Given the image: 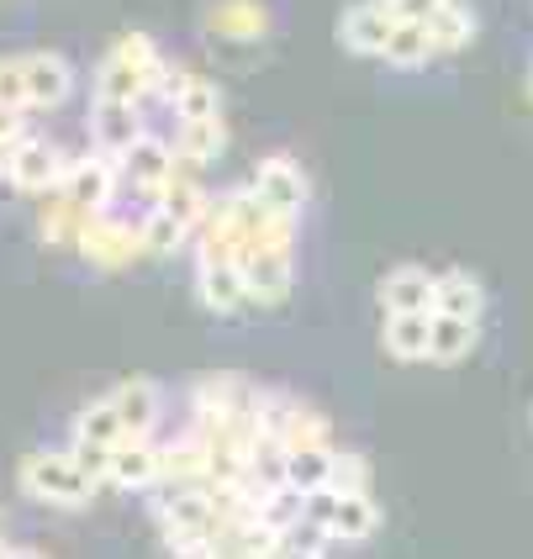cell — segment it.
Segmentation results:
<instances>
[{
	"label": "cell",
	"instance_id": "cell-14",
	"mask_svg": "<svg viewBox=\"0 0 533 559\" xmlns=\"http://www.w3.org/2000/svg\"><path fill=\"white\" fill-rule=\"evenodd\" d=\"M22 74H27V106L37 111H54L69 100L74 91V63L63 59V53H22Z\"/></svg>",
	"mask_w": 533,
	"mask_h": 559
},
{
	"label": "cell",
	"instance_id": "cell-16",
	"mask_svg": "<svg viewBox=\"0 0 533 559\" xmlns=\"http://www.w3.org/2000/svg\"><path fill=\"white\" fill-rule=\"evenodd\" d=\"M111 406H117V417H122V433H127V438H154L158 406H164V396H158L154 380L132 374V380H122V385L111 391Z\"/></svg>",
	"mask_w": 533,
	"mask_h": 559
},
{
	"label": "cell",
	"instance_id": "cell-9",
	"mask_svg": "<svg viewBox=\"0 0 533 559\" xmlns=\"http://www.w3.org/2000/svg\"><path fill=\"white\" fill-rule=\"evenodd\" d=\"M434 285L439 275H428L423 264H391L380 275V311L386 317H434Z\"/></svg>",
	"mask_w": 533,
	"mask_h": 559
},
{
	"label": "cell",
	"instance_id": "cell-30",
	"mask_svg": "<svg viewBox=\"0 0 533 559\" xmlns=\"http://www.w3.org/2000/svg\"><path fill=\"white\" fill-rule=\"evenodd\" d=\"M333 491H344V497L370 491V460H365V454H339V465H333Z\"/></svg>",
	"mask_w": 533,
	"mask_h": 559
},
{
	"label": "cell",
	"instance_id": "cell-2",
	"mask_svg": "<svg viewBox=\"0 0 533 559\" xmlns=\"http://www.w3.org/2000/svg\"><path fill=\"white\" fill-rule=\"evenodd\" d=\"M249 190L259 195L264 212H275V217H285V222H301L307 201H312V180H307V169H301L296 154H264L253 164Z\"/></svg>",
	"mask_w": 533,
	"mask_h": 559
},
{
	"label": "cell",
	"instance_id": "cell-26",
	"mask_svg": "<svg viewBox=\"0 0 533 559\" xmlns=\"http://www.w3.org/2000/svg\"><path fill=\"white\" fill-rule=\"evenodd\" d=\"M186 243H196V233H190L180 217H169V212H158V206L143 212V253H149V259H169V253H180Z\"/></svg>",
	"mask_w": 533,
	"mask_h": 559
},
{
	"label": "cell",
	"instance_id": "cell-10",
	"mask_svg": "<svg viewBox=\"0 0 533 559\" xmlns=\"http://www.w3.org/2000/svg\"><path fill=\"white\" fill-rule=\"evenodd\" d=\"M164 100H169L175 122H222V85L212 80V74H201V69L175 63Z\"/></svg>",
	"mask_w": 533,
	"mask_h": 559
},
{
	"label": "cell",
	"instance_id": "cell-15",
	"mask_svg": "<svg viewBox=\"0 0 533 559\" xmlns=\"http://www.w3.org/2000/svg\"><path fill=\"white\" fill-rule=\"evenodd\" d=\"M158 475H164V449L154 438H127L122 449L111 454L106 486H117V491H154Z\"/></svg>",
	"mask_w": 533,
	"mask_h": 559
},
{
	"label": "cell",
	"instance_id": "cell-32",
	"mask_svg": "<svg viewBox=\"0 0 533 559\" xmlns=\"http://www.w3.org/2000/svg\"><path fill=\"white\" fill-rule=\"evenodd\" d=\"M443 5H449V0H391V11H396V22H423V27H428V22L439 16Z\"/></svg>",
	"mask_w": 533,
	"mask_h": 559
},
{
	"label": "cell",
	"instance_id": "cell-35",
	"mask_svg": "<svg viewBox=\"0 0 533 559\" xmlns=\"http://www.w3.org/2000/svg\"><path fill=\"white\" fill-rule=\"evenodd\" d=\"M11 559H48V555H37V549H11Z\"/></svg>",
	"mask_w": 533,
	"mask_h": 559
},
{
	"label": "cell",
	"instance_id": "cell-11",
	"mask_svg": "<svg viewBox=\"0 0 533 559\" xmlns=\"http://www.w3.org/2000/svg\"><path fill=\"white\" fill-rule=\"evenodd\" d=\"M391 32H396L391 0H354L344 16H339V43H344L348 53H380L386 59Z\"/></svg>",
	"mask_w": 533,
	"mask_h": 559
},
{
	"label": "cell",
	"instance_id": "cell-20",
	"mask_svg": "<svg viewBox=\"0 0 533 559\" xmlns=\"http://www.w3.org/2000/svg\"><path fill=\"white\" fill-rule=\"evenodd\" d=\"M486 311V290L471 270H443L434 285V317H460V322H481Z\"/></svg>",
	"mask_w": 533,
	"mask_h": 559
},
{
	"label": "cell",
	"instance_id": "cell-5",
	"mask_svg": "<svg viewBox=\"0 0 533 559\" xmlns=\"http://www.w3.org/2000/svg\"><path fill=\"white\" fill-rule=\"evenodd\" d=\"M74 253H80L85 264H95V270H122V264H132V259L143 253V217L127 222V217H117V212L85 217Z\"/></svg>",
	"mask_w": 533,
	"mask_h": 559
},
{
	"label": "cell",
	"instance_id": "cell-13",
	"mask_svg": "<svg viewBox=\"0 0 533 559\" xmlns=\"http://www.w3.org/2000/svg\"><path fill=\"white\" fill-rule=\"evenodd\" d=\"M196 296H201V307L217 311V317H238V311L253 307L249 280H244V270H238V259L196 264Z\"/></svg>",
	"mask_w": 533,
	"mask_h": 559
},
{
	"label": "cell",
	"instance_id": "cell-22",
	"mask_svg": "<svg viewBox=\"0 0 533 559\" xmlns=\"http://www.w3.org/2000/svg\"><path fill=\"white\" fill-rule=\"evenodd\" d=\"M169 143H175V158H180L186 169H201V164L222 158V148H227V127L222 122H180Z\"/></svg>",
	"mask_w": 533,
	"mask_h": 559
},
{
	"label": "cell",
	"instance_id": "cell-36",
	"mask_svg": "<svg viewBox=\"0 0 533 559\" xmlns=\"http://www.w3.org/2000/svg\"><path fill=\"white\" fill-rule=\"evenodd\" d=\"M0 559H11V544H0Z\"/></svg>",
	"mask_w": 533,
	"mask_h": 559
},
{
	"label": "cell",
	"instance_id": "cell-28",
	"mask_svg": "<svg viewBox=\"0 0 533 559\" xmlns=\"http://www.w3.org/2000/svg\"><path fill=\"white\" fill-rule=\"evenodd\" d=\"M428 32H434V43H439V53H454V48H471L475 32H481V22H475V11L465 5V0H449L439 16L428 22Z\"/></svg>",
	"mask_w": 533,
	"mask_h": 559
},
{
	"label": "cell",
	"instance_id": "cell-8",
	"mask_svg": "<svg viewBox=\"0 0 533 559\" xmlns=\"http://www.w3.org/2000/svg\"><path fill=\"white\" fill-rule=\"evenodd\" d=\"M117 164H122V186H132L143 201H149V206L158 201V190L169 186V175L180 169L175 143H169V138H158V132H143V138H138V143L117 158Z\"/></svg>",
	"mask_w": 533,
	"mask_h": 559
},
{
	"label": "cell",
	"instance_id": "cell-37",
	"mask_svg": "<svg viewBox=\"0 0 533 559\" xmlns=\"http://www.w3.org/2000/svg\"><path fill=\"white\" fill-rule=\"evenodd\" d=\"M529 91H533V69H529Z\"/></svg>",
	"mask_w": 533,
	"mask_h": 559
},
{
	"label": "cell",
	"instance_id": "cell-19",
	"mask_svg": "<svg viewBox=\"0 0 533 559\" xmlns=\"http://www.w3.org/2000/svg\"><path fill=\"white\" fill-rule=\"evenodd\" d=\"M333 465H339V449H333V443H312V449H285V486H296L301 497L333 491Z\"/></svg>",
	"mask_w": 533,
	"mask_h": 559
},
{
	"label": "cell",
	"instance_id": "cell-17",
	"mask_svg": "<svg viewBox=\"0 0 533 559\" xmlns=\"http://www.w3.org/2000/svg\"><path fill=\"white\" fill-rule=\"evenodd\" d=\"M206 32L233 37V43H259L270 32V5L264 0H217L206 11Z\"/></svg>",
	"mask_w": 533,
	"mask_h": 559
},
{
	"label": "cell",
	"instance_id": "cell-3",
	"mask_svg": "<svg viewBox=\"0 0 533 559\" xmlns=\"http://www.w3.org/2000/svg\"><path fill=\"white\" fill-rule=\"evenodd\" d=\"M117 190H122V164L111 154H74L69 158V169H63L59 180V195L69 206H80L85 217H100V212H111V201H117Z\"/></svg>",
	"mask_w": 533,
	"mask_h": 559
},
{
	"label": "cell",
	"instance_id": "cell-12",
	"mask_svg": "<svg viewBox=\"0 0 533 559\" xmlns=\"http://www.w3.org/2000/svg\"><path fill=\"white\" fill-rule=\"evenodd\" d=\"M143 106H127V100H91V148L95 154L122 158L138 138H143Z\"/></svg>",
	"mask_w": 533,
	"mask_h": 559
},
{
	"label": "cell",
	"instance_id": "cell-27",
	"mask_svg": "<svg viewBox=\"0 0 533 559\" xmlns=\"http://www.w3.org/2000/svg\"><path fill=\"white\" fill-rule=\"evenodd\" d=\"M80 227H85V212L80 206H69L59 190L43 201V212H37V233L54 243V249H74L80 243Z\"/></svg>",
	"mask_w": 533,
	"mask_h": 559
},
{
	"label": "cell",
	"instance_id": "cell-34",
	"mask_svg": "<svg viewBox=\"0 0 533 559\" xmlns=\"http://www.w3.org/2000/svg\"><path fill=\"white\" fill-rule=\"evenodd\" d=\"M275 559H322V549H317V544H281Z\"/></svg>",
	"mask_w": 533,
	"mask_h": 559
},
{
	"label": "cell",
	"instance_id": "cell-18",
	"mask_svg": "<svg viewBox=\"0 0 533 559\" xmlns=\"http://www.w3.org/2000/svg\"><path fill=\"white\" fill-rule=\"evenodd\" d=\"M91 100H127V106H143V100H149V80H143L117 48H106L100 63H95Z\"/></svg>",
	"mask_w": 533,
	"mask_h": 559
},
{
	"label": "cell",
	"instance_id": "cell-23",
	"mask_svg": "<svg viewBox=\"0 0 533 559\" xmlns=\"http://www.w3.org/2000/svg\"><path fill=\"white\" fill-rule=\"evenodd\" d=\"M434 53H439V43H434V32L423 22H396L391 43H386V63L391 69H423Z\"/></svg>",
	"mask_w": 533,
	"mask_h": 559
},
{
	"label": "cell",
	"instance_id": "cell-7",
	"mask_svg": "<svg viewBox=\"0 0 533 559\" xmlns=\"http://www.w3.org/2000/svg\"><path fill=\"white\" fill-rule=\"evenodd\" d=\"M291 249L296 243H253V249H244L238 270L249 280L253 307H281L291 296V285H296V253Z\"/></svg>",
	"mask_w": 533,
	"mask_h": 559
},
{
	"label": "cell",
	"instance_id": "cell-25",
	"mask_svg": "<svg viewBox=\"0 0 533 559\" xmlns=\"http://www.w3.org/2000/svg\"><path fill=\"white\" fill-rule=\"evenodd\" d=\"M475 338H481V322L434 317V348H428V359H434V365H460V359H471Z\"/></svg>",
	"mask_w": 533,
	"mask_h": 559
},
{
	"label": "cell",
	"instance_id": "cell-21",
	"mask_svg": "<svg viewBox=\"0 0 533 559\" xmlns=\"http://www.w3.org/2000/svg\"><path fill=\"white\" fill-rule=\"evenodd\" d=\"M380 343H386L391 359L417 365V359H428V348H434V317H386Z\"/></svg>",
	"mask_w": 533,
	"mask_h": 559
},
{
	"label": "cell",
	"instance_id": "cell-6",
	"mask_svg": "<svg viewBox=\"0 0 533 559\" xmlns=\"http://www.w3.org/2000/svg\"><path fill=\"white\" fill-rule=\"evenodd\" d=\"M63 169H69V154H59V143L43 138V132H27V138L5 154V180L22 190V195H54L63 180Z\"/></svg>",
	"mask_w": 533,
	"mask_h": 559
},
{
	"label": "cell",
	"instance_id": "cell-4",
	"mask_svg": "<svg viewBox=\"0 0 533 559\" xmlns=\"http://www.w3.org/2000/svg\"><path fill=\"white\" fill-rule=\"evenodd\" d=\"M127 443L122 433V417H117V406L111 396H100L91 402L80 417H74V428H69V454L80 460V465L91 469L95 480H106V469H111V454Z\"/></svg>",
	"mask_w": 533,
	"mask_h": 559
},
{
	"label": "cell",
	"instance_id": "cell-29",
	"mask_svg": "<svg viewBox=\"0 0 533 559\" xmlns=\"http://www.w3.org/2000/svg\"><path fill=\"white\" fill-rule=\"evenodd\" d=\"M285 449H312V443H328V417L317 412V406L296 402V412H291V423H285Z\"/></svg>",
	"mask_w": 533,
	"mask_h": 559
},
{
	"label": "cell",
	"instance_id": "cell-33",
	"mask_svg": "<svg viewBox=\"0 0 533 559\" xmlns=\"http://www.w3.org/2000/svg\"><path fill=\"white\" fill-rule=\"evenodd\" d=\"M22 138H27V122H22V111L0 106V154H11V148H16Z\"/></svg>",
	"mask_w": 533,
	"mask_h": 559
},
{
	"label": "cell",
	"instance_id": "cell-31",
	"mask_svg": "<svg viewBox=\"0 0 533 559\" xmlns=\"http://www.w3.org/2000/svg\"><path fill=\"white\" fill-rule=\"evenodd\" d=\"M0 106L27 111V74H22V59H0Z\"/></svg>",
	"mask_w": 533,
	"mask_h": 559
},
{
	"label": "cell",
	"instance_id": "cell-24",
	"mask_svg": "<svg viewBox=\"0 0 533 559\" xmlns=\"http://www.w3.org/2000/svg\"><path fill=\"white\" fill-rule=\"evenodd\" d=\"M259 523L275 533V538H291V533L307 523V497L296 486H281V491H264L259 497Z\"/></svg>",
	"mask_w": 533,
	"mask_h": 559
},
{
	"label": "cell",
	"instance_id": "cell-1",
	"mask_svg": "<svg viewBox=\"0 0 533 559\" xmlns=\"http://www.w3.org/2000/svg\"><path fill=\"white\" fill-rule=\"evenodd\" d=\"M16 486H22V497L43 501V507H63V512L91 507L95 491H100V480L69 449H32L16 465Z\"/></svg>",
	"mask_w": 533,
	"mask_h": 559
}]
</instances>
